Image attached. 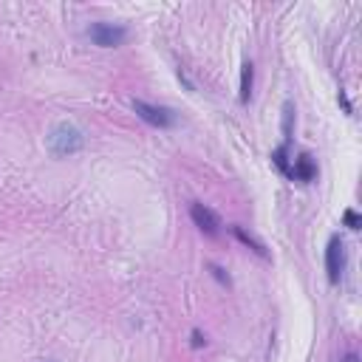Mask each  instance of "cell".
<instances>
[{"instance_id": "cell-1", "label": "cell", "mask_w": 362, "mask_h": 362, "mask_svg": "<svg viewBox=\"0 0 362 362\" xmlns=\"http://www.w3.org/2000/svg\"><path fill=\"white\" fill-rule=\"evenodd\" d=\"M46 142H48L51 156L68 159V156H77L79 150L85 147V133L77 125H71V122H59V125L51 128V133H48Z\"/></svg>"}, {"instance_id": "cell-2", "label": "cell", "mask_w": 362, "mask_h": 362, "mask_svg": "<svg viewBox=\"0 0 362 362\" xmlns=\"http://www.w3.org/2000/svg\"><path fill=\"white\" fill-rule=\"evenodd\" d=\"M88 37L99 48H116L128 40V28L125 26H113V23H90Z\"/></svg>"}, {"instance_id": "cell-3", "label": "cell", "mask_w": 362, "mask_h": 362, "mask_svg": "<svg viewBox=\"0 0 362 362\" xmlns=\"http://www.w3.org/2000/svg\"><path fill=\"white\" fill-rule=\"evenodd\" d=\"M131 105H133L136 116L144 119L147 125L162 128V131H167V128L175 125V113H173L170 108H164V105H150V102H142V99H133Z\"/></svg>"}, {"instance_id": "cell-4", "label": "cell", "mask_w": 362, "mask_h": 362, "mask_svg": "<svg viewBox=\"0 0 362 362\" xmlns=\"http://www.w3.org/2000/svg\"><path fill=\"white\" fill-rule=\"evenodd\" d=\"M325 272H328V280L331 283H340L343 272H345V244L340 235H331L328 238V247H325Z\"/></svg>"}, {"instance_id": "cell-5", "label": "cell", "mask_w": 362, "mask_h": 362, "mask_svg": "<svg viewBox=\"0 0 362 362\" xmlns=\"http://www.w3.org/2000/svg\"><path fill=\"white\" fill-rule=\"evenodd\" d=\"M190 218H193V224H196L204 235H209V238H216V235H218L221 221H218V216H216L209 207H204V204L196 201V204L190 207Z\"/></svg>"}, {"instance_id": "cell-6", "label": "cell", "mask_w": 362, "mask_h": 362, "mask_svg": "<svg viewBox=\"0 0 362 362\" xmlns=\"http://www.w3.org/2000/svg\"><path fill=\"white\" fill-rule=\"evenodd\" d=\"M317 175V164L309 153H300L292 164H289V178L292 181H312Z\"/></svg>"}, {"instance_id": "cell-7", "label": "cell", "mask_w": 362, "mask_h": 362, "mask_svg": "<svg viewBox=\"0 0 362 362\" xmlns=\"http://www.w3.org/2000/svg\"><path fill=\"white\" fill-rule=\"evenodd\" d=\"M252 85H255V66L247 59V63L240 66V90H238V99L244 105L252 99Z\"/></svg>"}, {"instance_id": "cell-8", "label": "cell", "mask_w": 362, "mask_h": 362, "mask_svg": "<svg viewBox=\"0 0 362 362\" xmlns=\"http://www.w3.org/2000/svg\"><path fill=\"white\" fill-rule=\"evenodd\" d=\"M229 232H232V235H235V238H238V240H240V244H244V247H249L252 252H258L260 258H269L266 247L260 244V240H255V238H252L249 232H244V227H238V224H232V227H229Z\"/></svg>"}, {"instance_id": "cell-9", "label": "cell", "mask_w": 362, "mask_h": 362, "mask_svg": "<svg viewBox=\"0 0 362 362\" xmlns=\"http://www.w3.org/2000/svg\"><path fill=\"white\" fill-rule=\"evenodd\" d=\"M272 162H275V167H278L283 175H289V144H280L275 153H272Z\"/></svg>"}, {"instance_id": "cell-10", "label": "cell", "mask_w": 362, "mask_h": 362, "mask_svg": "<svg viewBox=\"0 0 362 362\" xmlns=\"http://www.w3.org/2000/svg\"><path fill=\"white\" fill-rule=\"evenodd\" d=\"M292 125H294V105L286 102V105H283V133H286V144H289V139H292Z\"/></svg>"}, {"instance_id": "cell-11", "label": "cell", "mask_w": 362, "mask_h": 362, "mask_svg": "<svg viewBox=\"0 0 362 362\" xmlns=\"http://www.w3.org/2000/svg\"><path fill=\"white\" fill-rule=\"evenodd\" d=\"M207 269H209V275H213V278H216L221 286H229V275H227V272H224L218 263H209Z\"/></svg>"}, {"instance_id": "cell-12", "label": "cell", "mask_w": 362, "mask_h": 362, "mask_svg": "<svg viewBox=\"0 0 362 362\" xmlns=\"http://www.w3.org/2000/svg\"><path fill=\"white\" fill-rule=\"evenodd\" d=\"M343 221H345L348 229H359V227H362V221H359V216L354 213V209H345V213H343Z\"/></svg>"}, {"instance_id": "cell-13", "label": "cell", "mask_w": 362, "mask_h": 362, "mask_svg": "<svg viewBox=\"0 0 362 362\" xmlns=\"http://www.w3.org/2000/svg\"><path fill=\"white\" fill-rule=\"evenodd\" d=\"M190 340H193V348H201V345H207V337L201 334L198 328H193V334H190Z\"/></svg>"}, {"instance_id": "cell-14", "label": "cell", "mask_w": 362, "mask_h": 362, "mask_svg": "<svg viewBox=\"0 0 362 362\" xmlns=\"http://www.w3.org/2000/svg\"><path fill=\"white\" fill-rule=\"evenodd\" d=\"M340 362H359V356H356V354H354V351H351V354H345V356H343V359H340Z\"/></svg>"}, {"instance_id": "cell-15", "label": "cell", "mask_w": 362, "mask_h": 362, "mask_svg": "<svg viewBox=\"0 0 362 362\" xmlns=\"http://www.w3.org/2000/svg\"><path fill=\"white\" fill-rule=\"evenodd\" d=\"M40 362H54V359H40Z\"/></svg>"}]
</instances>
